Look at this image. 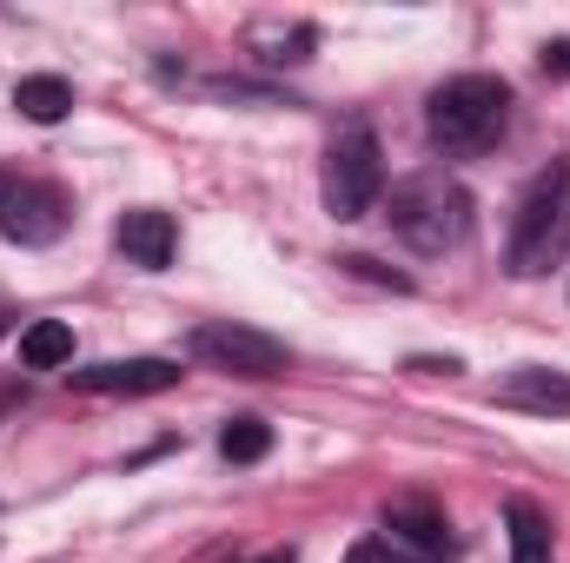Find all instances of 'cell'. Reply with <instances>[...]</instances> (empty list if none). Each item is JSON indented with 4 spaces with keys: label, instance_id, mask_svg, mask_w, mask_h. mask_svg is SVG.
Returning <instances> with one entry per match:
<instances>
[{
    "label": "cell",
    "instance_id": "9c48e42d",
    "mask_svg": "<svg viewBox=\"0 0 570 563\" xmlns=\"http://www.w3.org/2000/svg\"><path fill=\"white\" fill-rule=\"evenodd\" d=\"M385 544L412 563L451 557V531H444V517H438L431 504H392V511H385Z\"/></svg>",
    "mask_w": 570,
    "mask_h": 563
},
{
    "label": "cell",
    "instance_id": "e0dca14e",
    "mask_svg": "<svg viewBox=\"0 0 570 563\" xmlns=\"http://www.w3.org/2000/svg\"><path fill=\"white\" fill-rule=\"evenodd\" d=\"M0 332H7V312H0Z\"/></svg>",
    "mask_w": 570,
    "mask_h": 563
},
{
    "label": "cell",
    "instance_id": "9a60e30c",
    "mask_svg": "<svg viewBox=\"0 0 570 563\" xmlns=\"http://www.w3.org/2000/svg\"><path fill=\"white\" fill-rule=\"evenodd\" d=\"M345 563H412V557H399L385 537H365V544H352V551H345Z\"/></svg>",
    "mask_w": 570,
    "mask_h": 563
},
{
    "label": "cell",
    "instance_id": "ba28073f",
    "mask_svg": "<svg viewBox=\"0 0 570 563\" xmlns=\"http://www.w3.org/2000/svg\"><path fill=\"white\" fill-rule=\"evenodd\" d=\"M114 246L127 253V266H140V273H166V266H173L179 233H173V219H166L159 206H134V213H120Z\"/></svg>",
    "mask_w": 570,
    "mask_h": 563
},
{
    "label": "cell",
    "instance_id": "7c38bea8",
    "mask_svg": "<svg viewBox=\"0 0 570 563\" xmlns=\"http://www.w3.org/2000/svg\"><path fill=\"white\" fill-rule=\"evenodd\" d=\"M504 524H511V563H551V524L531 497H511Z\"/></svg>",
    "mask_w": 570,
    "mask_h": 563
},
{
    "label": "cell",
    "instance_id": "3957f363",
    "mask_svg": "<svg viewBox=\"0 0 570 563\" xmlns=\"http://www.w3.org/2000/svg\"><path fill=\"white\" fill-rule=\"evenodd\" d=\"M392 233L419 253V259H444L471 239V192L451 172H412L392 186Z\"/></svg>",
    "mask_w": 570,
    "mask_h": 563
},
{
    "label": "cell",
    "instance_id": "277c9868",
    "mask_svg": "<svg viewBox=\"0 0 570 563\" xmlns=\"http://www.w3.org/2000/svg\"><path fill=\"white\" fill-rule=\"evenodd\" d=\"M318 192H325V213L332 219H365L385 192V152L372 127H345L338 140L325 146V166H318Z\"/></svg>",
    "mask_w": 570,
    "mask_h": 563
},
{
    "label": "cell",
    "instance_id": "52a82bcc",
    "mask_svg": "<svg viewBox=\"0 0 570 563\" xmlns=\"http://www.w3.org/2000/svg\"><path fill=\"white\" fill-rule=\"evenodd\" d=\"M73 392H94V398H146V392H173L179 385V365L173 358H107V365H87V372H67Z\"/></svg>",
    "mask_w": 570,
    "mask_h": 563
},
{
    "label": "cell",
    "instance_id": "5b68a950",
    "mask_svg": "<svg viewBox=\"0 0 570 563\" xmlns=\"http://www.w3.org/2000/svg\"><path fill=\"white\" fill-rule=\"evenodd\" d=\"M73 219V199L67 186L40 179V172H20V166H0V239L13 246H53Z\"/></svg>",
    "mask_w": 570,
    "mask_h": 563
},
{
    "label": "cell",
    "instance_id": "30bf717a",
    "mask_svg": "<svg viewBox=\"0 0 570 563\" xmlns=\"http://www.w3.org/2000/svg\"><path fill=\"white\" fill-rule=\"evenodd\" d=\"M498 405H518V412H544V418H558V412H570V378L564 372H544V365H518V372L498 385Z\"/></svg>",
    "mask_w": 570,
    "mask_h": 563
},
{
    "label": "cell",
    "instance_id": "7a4b0ae2",
    "mask_svg": "<svg viewBox=\"0 0 570 563\" xmlns=\"http://www.w3.org/2000/svg\"><path fill=\"white\" fill-rule=\"evenodd\" d=\"M570 253V152L551 159L524 199H518V219H511V246H504V273L511 279H544L551 266H564Z\"/></svg>",
    "mask_w": 570,
    "mask_h": 563
},
{
    "label": "cell",
    "instance_id": "8992f818",
    "mask_svg": "<svg viewBox=\"0 0 570 563\" xmlns=\"http://www.w3.org/2000/svg\"><path fill=\"white\" fill-rule=\"evenodd\" d=\"M186 352H193L199 365H213V372H233V378H279L285 365H292L279 338H266V332H253V325H233V318L193 325Z\"/></svg>",
    "mask_w": 570,
    "mask_h": 563
},
{
    "label": "cell",
    "instance_id": "2e32d148",
    "mask_svg": "<svg viewBox=\"0 0 570 563\" xmlns=\"http://www.w3.org/2000/svg\"><path fill=\"white\" fill-rule=\"evenodd\" d=\"M259 563H292V551H273V557H259Z\"/></svg>",
    "mask_w": 570,
    "mask_h": 563
},
{
    "label": "cell",
    "instance_id": "4fadbf2b",
    "mask_svg": "<svg viewBox=\"0 0 570 563\" xmlns=\"http://www.w3.org/2000/svg\"><path fill=\"white\" fill-rule=\"evenodd\" d=\"M73 358V332L60 325V318H33L27 332H20V365L27 372H53V365H67Z\"/></svg>",
    "mask_w": 570,
    "mask_h": 563
},
{
    "label": "cell",
    "instance_id": "6da1fadb",
    "mask_svg": "<svg viewBox=\"0 0 570 563\" xmlns=\"http://www.w3.org/2000/svg\"><path fill=\"white\" fill-rule=\"evenodd\" d=\"M511 127V87L498 73H458L425 100V134L444 159H478Z\"/></svg>",
    "mask_w": 570,
    "mask_h": 563
},
{
    "label": "cell",
    "instance_id": "8fae6325",
    "mask_svg": "<svg viewBox=\"0 0 570 563\" xmlns=\"http://www.w3.org/2000/svg\"><path fill=\"white\" fill-rule=\"evenodd\" d=\"M13 107H20L33 127H53V120L73 113V87H67L60 73H27V80L13 87Z\"/></svg>",
    "mask_w": 570,
    "mask_h": 563
},
{
    "label": "cell",
    "instance_id": "5bb4252c",
    "mask_svg": "<svg viewBox=\"0 0 570 563\" xmlns=\"http://www.w3.org/2000/svg\"><path fill=\"white\" fill-rule=\"evenodd\" d=\"M266 451H273V424L266 418H233L219 431V457L226 464H259Z\"/></svg>",
    "mask_w": 570,
    "mask_h": 563
}]
</instances>
